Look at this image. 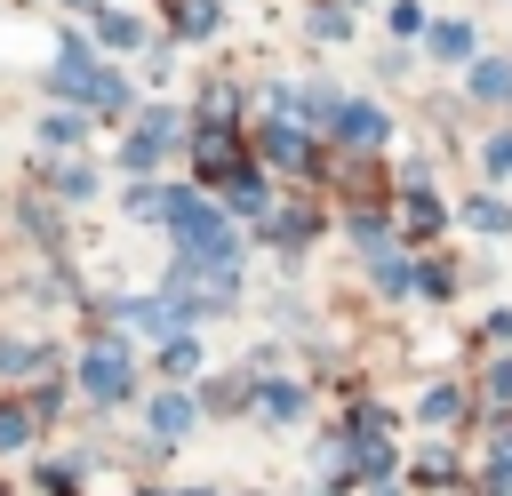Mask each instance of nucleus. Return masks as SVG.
Masks as SVG:
<instances>
[{
	"label": "nucleus",
	"instance_id": "obj_2",
	"mask_svg": "<svg viewBox=\"0 0 512 496\" xmlns=\"http://www.w3.org/2000/svg\"><path fill=\"white\" fill-rule=\"evenodd\" d=\"M80 392H88V400H104V408H112V400H128V392H136V368H128V352H120V344H112V336H104V344H88V352H80Z\"/></svg>",
	"mask_w": 512,
	"mask_h": 496
},
{
	"label": "nucleus",
	"instance_id": "obj_13",
	"mask_svg": "<svg viewBox=\"0 0 512 496\" xmlns=\"http://www.w3.org/2000/svg\"><path fill=\"white\" fill-rule=\"evenodd\" d=\"M464 224L472 232H512V208L504 200H464Z\"/></svg>",
	"mask_w": 512,
	"mask_h": 496
},
{
	"label": "nucleus",
	"instance_id": "obj_28",
	"mask_svg": "<svg viewBox=\"0 0 512 496\" xmlns=\"http://www.w3.org/2000/svg\"><path fill=\"white\" fill-rule=\"evenodd\" d=\"M488 336H496V344H512V312H488Z\"/></svg>",
	"mask_w": 512,
	"mask_h": 496
},
{
	"label": "nucleus",
	"instance_id": "obj_6",
	"mask_svg": "<svg viewBox=\"0 0 512 496\" xmlns=\"http://www.w3.org/2000/svg\"><path fill=\"white\" fill-rule=\"evenodd\" d=\"M192 416H200V400H192V392H160V400H152V440H184V432H192Z\"/></svg>",
	"mask_w": 512,
	"mask_h": 496
},
{
	"label": "nucleus",
	"instance_id": "obj_5",
	"mask_svg": "<svg viewBox=\"0 0 512 496\" xmlns=\"http://www.w3.org/2000/svg\"><path fill=\"white\" fill-rule=\"evenodd\" d=\"M328 128H336V144L368 152V144H384V128H392V120H384L376 104H336V120H328Z\"/></svg>",
	"mask_w": 512,
	"mask_h": 496
},
{
	"label": "nucleus",
	"instance_id": "obj_19",
	"mask_svg": "<svg viewBox=\"0 0 512 496\" xmlns=\"http://www.w3.org/2000/svg\"><path fill=\"white\" fill-rule=\"evenodd\" d=\"M56 192H64V200H88V192H96V168H80V160L56 168Z\"/></svg>",
	"mask_w": 512,
	"mask_h": 496
},
{
	"label": "nucleus",
	"instance_id": "obj_3",
	"mask_svg": "<svg viewBox=\"0 0 512 496\" xmlns=\"http://www.w3.org/2000/svg\"><path fill=\"white\" fill-rule=\"evenodd\" d=\"M176 128H184L176 112H144V120H136V136L120 144V168H136V176H144V168H152V160L176 144Z\"/></svg>",
	"mask_w": 512,
	"mask_h": 496
},
{
	"label": "nucleus",
	"instance_id": "obj_1",
	"mask_svg": "<svg viewBox=\"0 0 512 496\" xmlns=\"http://www.w3.org/2000/svg\"><path fill=\"white\" fill-rule=\"evenodd\" d=\"M48 88H56V96H80V104H96V112H120V104H128V80H120V72H104L80 40H64V56H56Z\"/></svg>",
	"mask_w": 512,
	"mask_h": 496
},
{
	"label": "nucleus",
	"instance_id": "obj_23",
	"mask_svg": "<svg viewBox=\"0 0 512 496\" xmlns=\"http://www.w3.org/2000/svg\"><path fill=\"white\" fill-rule=\"evenodd\" d=\"M416 288H424V296H448L456 272H448V264H416Z\"/></svg>",
	"mask_w": 512,
	"mask_h": 496
},
{
	"label": "nucleus",
	"instance_id": "obj_15",
	"mask_svg": "<svg viewBox=\"0 0 512 496\" xmlns=\"http://www.w3.org/2000/svg\"><path fill=\"white\" fill-rule=\"evenodd\" d=\"M96 40H104V48H136L144 24H136V16H96Z\"/></svg>",
	"mask_w": 512,
	"mask_h": 496
},
{
	"label": "nucleus",
	"instance_id": "obj_17",
	"mask_svg": "<svg viewBox=\"0 0 512 496\" xmlns=\"http://www.w3.org/2000/svg\"><path fill=\"white\" fill-rule=\"evenodd\" d=\"M176 32H192V40L216 32V0H184V8H176Z\"/></svg>",
	"mask_w": 512,
	"mask_h": 496
},
{
	"label": "nucleus",
	"instance_id": "obj_29",
	"mask_svg": "<svg viewBox=\"0 0 512 496\" xmlns=\"http://www.w3.org/2000/svg\"><path fill=\"white\" fill-rule=\"evenodd\" d=\"M72 8H96V0H72Z\"/></svg>",
	"mask_w": 512,
	"mask_h": 496
},
{
	"label": "nucleus",
	"instance_id": "obj_21",
	"mask_svg": "<svg viewBox=\"0 0 512 496\" xmlns=\"http://www.w3.org/2000/svg\"><path fill=\"white\" fill-rule=\"evenodd\" d=\"M160 368H168V376H192V368H200V352H192L184 336H168V352H160Z\"/></svg>",
	"mask_w": 512,
	"mask_h": 496
},
{
	"label": "nucleus",
	"instance_id": "obj_11",
	"mask_svg": "<svg viewBox=\"0 0 512 496\" xmlns=\"http://www.w3.org/2000/svg\"><path fill=\"white\" fill-rule=\"evenodd\" d=\"M256 408H264L272 424H288V416H304V384H288V376H272V384L256 392Z\"/></svg>",
	"mask_w": 512,
	"mask_h": 496
},
{
	"label": "nucleus",
	"instance_id": "obj_14",
	"mask_svg": "<svg viewBox=\"0 0 512 496\" xmlns=\"http://www.w3.org/2000/svg\"><path fill=\"white\" fill-rule=\"evenodd\" d=\"M456 416H464V392L456 384H432L424 392V424H456Z\"/></svg>",
	"mask_w": 512,
	"mask_h": 496
},
{
	"label": "nucleus",
	"instance_id": "obj_22",
	"mask_svg": "<svg viewBox=\"0 0 512 496\" xmlns=\"http://www.w3.org/2000/svg\"><path fill=\"white\" fill-rule=\"evenodd\" d=\"M312 32H320V40H344L352 16H344V8H312Z\"/></svg>",
	"mask_w": 512,
	"mask_h": 496
},
{
	"label": "nucleus",
	"instance_id": "obj_7",
	"mask_svg": "<svg viewBox=\"0 0 512 496\" xmlns=\"http://www.w3.org/2000/svg\"><path fill=\"white\" fill-rule=\"evenodd\" d=\"M472 96L480 104H504L512 96V56H472Z\"/></svg>",
	"mask_w": 512,
	"mask_h": 496
},
{
	"label": "nucleus",
	"instance_id": "obj_12",
	"mask_svg": "<svg viewBox=\"0 0 512 496\" xmlns=\"http://www.w3.org/2000/svg\"><path fill=\"white\" fill-rule=\"evenodd\" d=\"M368 272H376V288H384V296H408V288H416V264H408L400 248H392V256H376Z\"/></svg>",
	"mask_w": 512,
	"mask_h": 496
},
{
	"label": "nucleus",
	"instance_id": "obj_8",
	"mask_svg": "<svg viewBox=\"0 0 512 496\" xmlns=\"http://www.w3.org/2000/svg\"><path fill=\"white\" fill-rule=\"evenodd\" d=\"M424 48H432L440 64H464V56H472V24H456V16H448V24H424Z\"/></svg>",
	"mask_w": 512,
	"mask_h": 496
},
{
	"label": "nucleus",
	"instance_id": "obj_26",
	"mask_svg": "<svg viewBox=\"0 0 512 496\" xmlns=\"http://www.w3.org/2000/svg\"><path fill=\"white\" fill-rule=\"evenodd\" d=\"M0 368H40V344H16V336H8V344H0Z\"/></svg>",
	"mask_w": 512,
	"mask_h": 496
},
{
	"label": "nucleus",
	"instance_id": "obj_20",
	"mask_svg": "<svg viewBox=\"0 0 512 496\" xmlns=\"http://www.w3.org/2000/svg\"><path fill=\"white\" fill-rule=\"evenodd\" d=\"M408 224H416V232H432V224H440V200H432L424 184H408Z\"/></svg>",
	"mask_w": 512,
	"mask_h": 496
},
{
	"label": "nucleus",
	"instance_id": "obj_24",
	"mask_svg": "<svg viewBox=\"0 0 512 496\" xmlns=\"http://www.w3.org/2000/svg\"><path fill=\"white\" fill-rule=\"evenodd\" d=\"M200 400H208V408H240V400H248V392H240V376H216V384H208V392H200Z\"/></svg>",
	"mask_w": 512,
	"mask_h": 496
},
{
	"label": "nucleus",
	"instance_id": "obj_25",
	"mask_svg": "<svg viewBox=\"0 0 512 496\" xmlns=\"http://www.w3.org/2000/svg\"><path fill=\"white\" fill-rule=\"evenodd\" d=\"M488 400H496V408H512V352L488 368Z\"/></svg>",
	"mask_w": 512,
	"mask_h": 496
},
{
	"label": "nucleus",
	"instance_id": "obj_10",
	"mask_svg": "<svg viewBox=\"0 0 512 496\" xmlns=\"http://www.w3.org/2000/svg\"><path fill=\"white\" fill-rule=\"evenodd\" d=\"M224 200H232V216H264V176L256 168H232L224 176Z\"/></svg>",
	"mask_w": 512,
	"mask_h": 496
},
{
	"label": "nucleus",
	"instance_id": "obj_16",
	"mask_svg": "<svg viewBox=\"0 0 512 496\" xmlns=\"http://www.w3.org/2000/svg\"><path fill=\"white\" fill-rule=\"evenodd\" d=\"M80 136H88L80 112H48V120H40V144H80Z\"/></svg>",
	"mask_w": 512,
	"mask_h": 496
},
{
	"label": "nucleus",
	"instance_id": "obj_27",
	"mask_svg": "<svg viewBox=\"0 0 512 496\" xmlns=\"http://www.w3.org/2000/svg\"><path fill=\"white\" fill-rule=\"evenodd\" d=\"M488 176H512V128H504V136L488 144Z\"/></svg>",
	"mask_w": 512,
	"mask_h": 496
},
{
	"label": "nucleus",
	"instance_id": "obj_9",
	"mask_svg": "<svg viewBox=\"0 0 512 496\" xmlns=\"http://www.w3.org/2000/svg\"><path fill=\"white\" fill-rule=\"evenodd\" d=\"M264 152H272V160H288V168H304V160H312V144H304V128H296V120H264Z\"/></svg>",
	"mask_w": 512,
	"mask_h": 496
},
{
	"label": "nucleus",
	"instance_id": "obj_4",
	"mask_svg": "<svg viewBox=\"0 0 512 496\" xmlns=\"http://www.w3.org/2000/svg\"><path fill=\"white\" fill-rule=\"evenodd\" d=\"M120 320H128V328H144V336H176V328H192L176 296H120Z\"/></svg>",
	"mask_w": 512,
	"mask_h": 496
},
{
	"label": "nucleus",
	"instance_id": "obj_18",
	"mask_svg": "<svg viewBox=\"0 0 512 496\" xmlns=\"http://www.w3.org/2000/svg\"><path fill=\"white\" fill-rule=\"evenodd\" d=\"M24 440H32V416L24 408H0V456H16Z\"/></svg>",
	"mask_w": 512,
	"mask_h": 496
}]
</instances>
